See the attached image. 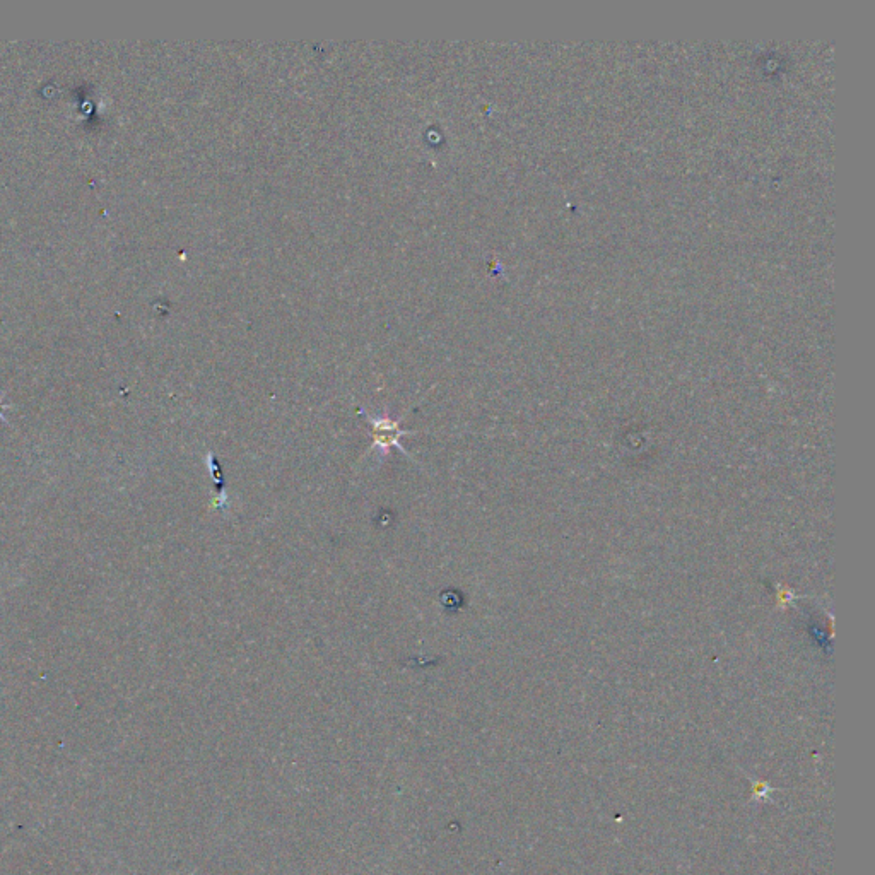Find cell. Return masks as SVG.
<instances>
[{"mask_svg":"<svg viewBox=\"0 0 875 875\" xmlns=\"http://www.w3.org/2000/svg\"><path fill=\"white\" fill-rule=\"evenodd\" d=\"M776 788L771 787L770 783L764 780H756L752 782V800H771V793L775 792Z\"/></svg>","mask_w":875,"mask_h":875,"instance_id":"cell-2","label":"cell"},{"mask_svg":"<svg viewBox=\"0 0 875 875\" xmlns=\"http://www.w3.org/2000/svg\"><path fill=\"white\" fill-rule=\"evenodd\" d=\"M359 414H363L366 417V421L370 423L371 436H373L371 450H375L380 459H385L388 453L392 452V448H399L400 452L406 453L407 457L411 459V455L407 453L406 448L400 445V440L404 436L412 435L411 431H406V429L402 428L404 417L392 419L390 416H370L365 411H359Z\"/></svg>","mask_w":875,"mask_h":875,"instance_id":"cell-1","label":"cell"}]
</instances>
